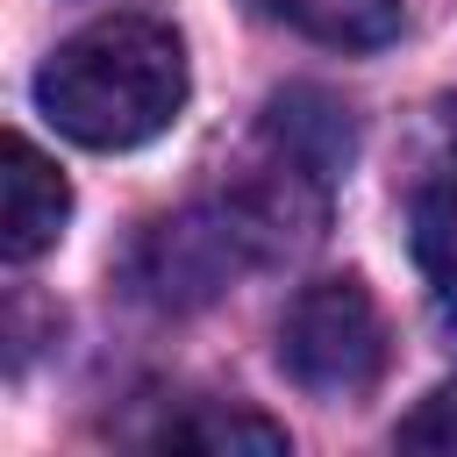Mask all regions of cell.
<instances>
[{"instance_id":"obj_3","label":"cell","mask_w":457,"mask_h":457,"mask_svg":"<svg viewBox=\"0 0 457 457\" xmlns=\"http://www.w3.org/2000/svg\"><path fill=\"white\" fill-rule=\"evenodd\" d=\"M393 343H386V314L371 300L364 278H314L293 293L286 321H278V371L314 393V400H357L378 386Z\"/></svg>"},{"instance_id":"obj_5","label":"cell","mask_w":457,"mask_h":457,"mask_svg":"<svg viewBox=\"0 0 457 457\" xmlns=\"http://www.w3.org/2000/svg\"><path fill=\"white\" fill-rule=\"evenodd\" d=\"M264 143L286 157V164H300V171H314L321 186L350 164V150H357V129H350V107L343 100H328V93H314V86H293V93H278L271 107H264Z\"/></svg>"},{"instance_id":"obj_6","label":"cell","mask_w":457,"mask_h":457,"mask_svg":"<svg viewBox=\"0 0 457 457\" xmlns=\"http://www.w3.org/2000/svg\"><path fill=\"white\" fill-rule=\"evenodd\" d=\"M407 243H414V264L428 278V300H436L443 328H457V179H421L414 186Z\"/></svg>"},{"instance_id":"obj_9","label":"cell","mask_w":457,"mask_h":457,"mask_svg":"<svg viewBox=\"0 0 457 457\" xmlns=\"http://www.w3.org/2000/svg\"><path fill=\"white\" fill-rule=\"evenodd\" d=\"M393 443H400V450H443V457H457V386H436V393L400 421Z\"/></svg>"},{"instance_id":"obj_7","label":"cell","mask_w":457,"mask_h":457,"mask_svg":"<svg viewBox=\"0 0 457 457\" xmlns=\"http://www.w3.org/2000/svg\"><path fill=\"white\" fill-rule=\"evenodd\" d=\"M257 7L328 50H378L400 36V0H257Z\"/></svg>"},{"instance_id":"obj_8","label":"cell","mask_w":457,"mask_h":457,"mask_svg":"<svg viewBox=\"0 0 457 457\" xmlns=\"http://www.w3.org/2000/svg\"><path fill=\"white\" fill-rule=\"evenodd\" d=\"M157 450H207V457L257 450V457H286V428L250 414V407H193V414H171L157 428Z\"/></svg>"},{"instance_id":"obj_10","label":"cell","mask_w":457,"mask_h":457,"mask_svg":"<svg viewBox=\"0 0 457 457\" xmlns=\"http://www.w3.org/2000/svg\"><path fill=\"white\" fill-rule=\"evenodd\" d=\"M428 129H436V143H443L436 179H457V100H436V107H428Z\"/></svg>"},{"instance_id":"obj_1","label":"cell","mask_w":457,"mask_h":457,"mask_svg":"<svg viewBox=\"0 0 457 457\" xmlns=\"http://www.w3.org/2000/svg\"><path fill=\"white\" fill-rule=\"evenodd\" d=\"M321 179L300 171V164H271L264 179L221 193V200H193L164 221H150L129 250V286L150 300V307H207L221 300L243 271L257 264H278L293 257L300 243H314L321 228Z\"/></svg>"},{"instance_id":"obj_2","label":"cell","mask_w":457,"mask_h":457,"mask_svg":"<svg viewBox=\"0 0 457 457\" xmlns=\"http://www.w3.org/2000/svg\"><path fill=\"white\" fill-rule=\"evenodd\" d=\"M36 107L86 150H136L186 107V50L150 14H107L64 36L36 71Z\"/></svg>"},{"instance_id":"obj_4","label":"cell","mask_w":457,"mask_h":457,"mask_svg":"<svg viewBox=\"0 0 457 457\" xmlns=\"http://www.w3.org/2000/svg\"><path fill=\"white\" fill-rule=\"evenodd\" d=\"M71 221V186L64 171L29 143L7 136V179H0V257L7 264H36Z\"/></svg>"}]
</instances>
